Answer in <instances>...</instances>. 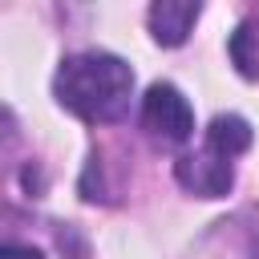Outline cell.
I'll return each mask as SVG.
<instances>
[{
  "label": "cell",
  "instance_id": "obj_1",
  "mask_svg": "<svg viewBox=\"0 0 259 259\" xmlns=\"http://www.w3.org/2000/svg\"><path fill=\"white\" fill-rule=\"evenodd\" d=\"M53 93L81 121H121L134 101V69L113 53H73L61 61Z\"/></svg>",
  "mask_w": 259,
  "mask_h": 259
},
{
  "label": "cell",
  "instance_id": "obj_2",
  "mask_svg": "<svg viewBox=\"0 0 259 259\" xmlns=\"http://www.w3.org/2000/svg\"><path fill=\"white\" fill-rule=\"evenodd\" d=\"M142 125H146V134L158 138L162 146H182V142H190V134H194V109H190V101L182 97V89L158 81V85H150L146 97H142Z\"/></svg>",
  "mask_w": 259,
  "mask_h": 259
},
{
  "label": "cell",
  "instance_id": "obj_3",
  "mask_svg": "<svg viewBox=\"0 0 259 259\" xmlns=\"http://www.w3.org/2000/svg\"><path fill=\"white\" fill-rule=\"evenodd\" d=\"M174 178L182 190L198 194V198H223L235 186V158H227L214 146H198L194 154H182L174 162Z\"/></svg>",
  "mask_w": 259,
  "mask_h": 259
},
{
  "label": "cell",
  "instance_id": "obj_4",
  "mask_svg": "<svg viewBox=\"0 0 259 259\" xmlns=\"http://www.w3.org/2000/svg\"><path fill=\"white\" fill-rule=\"evenodd\" d=\"M198 16H202V4H194V0H158V4H150L146 20H150V32H154L158 45L178 49L190 36Z\"/></svg>",
  "mask_w": 259,
  "mask_h": 259
},
{
  "label": "cell",
  "instance_id": "obj_5",
  "mask_svg": "<svg viewBox=\"0 0 259 259\" xmlns=\"http://www.w3.org/2000/svg\"><path fill=\"white\" fill-rule=\"evenodd\" d=\"M227 53H231L235 69H239L247 81H259V16H247V20L231 32Z\"/></svg>",
  "mask_w": 259,
  "mask_h": 259
},
{
  "label": "cell",
  "instance_id": "obj_6",
  "mask_svg": "<svg viewBox=\"0 0 259 259\" xmlns=\"http://www.w3.org/2000/svg\"><path fill=\"white\" fill-rule=\"evenodd\" d=\"M206 146L223 150L227 158H239V154L251 146V125H247L239 113H219V117L206 125Z\"/></svg>",
  "mask_w": 259,
  "mask_h": 259
},
{
  "label": "cell",
  "instance_id": "obj_7",
  "mask_svg": "<svg viewBox=\"0 0 259 259\" xmlns=\"http://www.w3.org/2000/svg\"><path fill=\"white\" fill-rule=\"evenodd\" d=\"M0 259H45L36 247H28V243H8L4 251H0Z\"/></svg>",
  "mask_w": 259,
  "mask_h": 259
}]
</instances>
